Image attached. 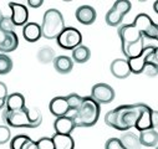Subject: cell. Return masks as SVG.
<instances>
[{"label": "cell", "mask_w": 158, "mask_h": 149, "mask_svg": "<svg viewBox=\"0 0 158 149\" xmlns=\"http://www.w3.org/2000/svg\"><path fill=\"white\" fill-rule=\"evenodd\" d=\"M66 29L65 20L62 14L57 9H49L44 14L41 30L43 36L48 40H54L61 35V32Z\"/></svg>", "instance_id": "cell-4"}, {"label": "cell", "mask_w": 158, "mask_h": 149, "mask_svg": "<svg viewBox=\"0 0 158 149\" xmlns=\"http://www.w3.org/2000/svg\"><path fill=\"white\" fill-rule=\"evenodd\" d=\"M6 37H8V32H6V31H3L2 29H0V47H2L3 44L5 42Z\"/></svg>", "instance_id": "cell-39"}, {"label": "cell", "mask_w": 158, "mask_h": 149, "mask_svg": "<svg viewBox=\"0 0 158 149\" xmlns=\"http://www.w3.org/2000/svg\"><path fill=\"white\" fill-rule=\"evenodd\" d=\"M105 149H126V148L122 145L121 140L118 138H110L105 144Z\"/></svg>", "instance_id": "cell-34"}, {"label": "cell", "mask_w": 158, "mask_h": 149, "mask_svg": "<svg viewBox=\"0 0 158 149\" xmlns=\"http://www.w3.org/2000/svg\"><path fill=\"white\" fill-rule=\"evenodd\" d=\"M8 87L4 82L0 81V109H2L6 104V98H8Z\"/></svg>", "instance_id": "cell-35"}, {"label": "cell", "mask_w": 158, "mask_h": 149, "mask_svg": "<svg viewBox=\"0 0 158 149\" xmlns=\"http://www.w3.org/2000/svg\"><path fill=\"white\" fill-rule=\"evenodd\" d=\"M66 98H67V102H69L70 108H71V115L81 107L82 101H84V97H81L80 95H77V93L67 95V96H66Z\"/></svg>", "instance_id": "cell-29"}, {"label": "cell", "mask_w": 158, "mask_h": 149, "mask_svg": "<svg viewBox=\"0 0 158 149\" xmlns=\"http://www.w3.org/2000/svg\"><path fill=\"white\" fill-rule=\"evenodd\" d=\"M153 10H154L156 14H158V0L154 2V4H153Z\"/></svg>", "instance_id": "cell-41"}, {"label": "cell", "mask_w": 158, "mask_h": 149, "mask_svg": "<svg viewBox=\"0 0 158 149\" xmlns=\"http://www.w3.org/2000/svg\"><path fill=\"white\" fill-rule=\"evenodd\" d=\"M152 113H153V109L144 104L142 106V112L139 115V118L136 123V129L138 132H143V131H147V129H151L152 128Z\"/></svg>", "instance_id": "cell-16"}, {"label": "cell", "mask_w": 158, "mask_h": 149, "mask_svg": "<svg viewBox=\"0 0 158 149\" xmlns=\"http://www.w3.org/2000/svg\"><path fill=\"white\" fill-rule=\"evenodd\" d=\"M18 45H19V37H18L16 32H15V31H9L5 42L3 44L2 47H0V54L13 52V51L16 50Z\"/></svg>", "instance_id": "cell-24"}, {"label": "cell", "mask_w": 158, "mask_h": 149, "mask_svg": "<svg viewBox=\"0 0 158 149\" xmlns=\"http://www.w3.org/2000/svg\"><path fill=\"white\" fill-rule=\"evenodd\" d=\"M14 27H15V25H14L11 18L10 16H4L2 22H0V29H2L3 31L9 32V31H14Z\"/></svg>", "instance_id": "cell-33"}, {"label": "cell", "mask_w": 158, "mask_h": 149, "mask_svg": "<svg viewBox=\"0 0 158 149\" xmlns=\"http://www.w3.org/2000/svg\"><path fill=\"white\" fill-rule=\"evenodd\" d=\"M11 139V132L8 126H0V144H5Z\"/></svg>", "instance_id": "cell-31"}, {"label": "cell", "mask_w": 158, "mask_h": 149, "mask_svg": "<svg viewBox=\"0 0 158 149\" xmlns=\"http://www.w3.org/2000/svg\"><path fill=\"white\" fill-rule=\"evenodd\" d=\"M156 40L158 41V25H157V34H156Z\"/></svg>", "instance_id": "cell-43"}, {"label": "cell", "mask_w": 158, "mask_h": 149, "mask_svg": "<svg viewBox=\"0 0 158 149\" xmlns=\"http://www.w3.org/2000/svg\"><path fill=\"white\" fill-rule=\"evenodd\" d=\"M3 118L5 123L14 128H37L43 122V116L36 109L23 108L19 111H4Z\"/></svg>", "instance_id": "cell-2"}, {"label": "cell", "mask_w": 158, "mask_h": 149, "mask_svg": "<svg viewBox=\"0 0 158 149\" xmlns=\"http://www.w3.org/2000/svg\"><path fill=\"white\" fill-rule=\"evenodd\" d=\"M23 36L29 42H36L43 36L41 25L37 22H27L25 26H23Z\"/></svg>", "instance_id": "cell-17"}, {"label": "cell", "mask_w": 158, "mask_h": 149, "mask_svg": "<svg viewBox=\"0 0 158 149\" xmlns=\"http://www.w3.org/2000/svg\"><path fill=\"white\" fill-rule=\"evenodd\" d=\"M110 71H111L113 77L120 79V80L127 79L132 73L127 58H116V60H113L111 66H110Z\"/></svg>", "instance_id": "cell-13"}, {"label": "cell", "mask_w": 158, "mask_h": 149, "mask_svg": "<svg viewBox=\"0 0 158 149\" xmlns=\"http://www.w3.org/2000/svg\"><path fill=\"white\" fill-rule=\"evenodd\" d=\"M154 47H156V46L148 45V46H146L144 51H143L139 56L133 57V58H128V63H130V67H131V72H132V73L139 74V73L143 72V68H144L146 63L151 60V57H152V55H153Z\"/></svg>", "instance_id": "cell-9"}, {"label": "cell", "mask_w": 158, "mask_h": 149, "mask_svg": "<svg viewBox=\"0 0 158 149\" xmlns=\"http://www.w3.org/2000/svg\"><path fill=\"white\" fill-rule=\"evenodd\" d=\"M54 128L57 134L71 135V133L76 128V126H75V122L71 116H64V117L56 118V121L54 123Z\"/></svg>", "instance_id": "cell-15"}, {"label": "cell", "mask_w": 158, "mask_h": 149, "mask_svg": "<svg viewBox=\"0 0 158 149\" xmlns=\"http://www.w3.org/2000/svg\"><path fill=\"white\" fill-rule=\"evenodd\" d=\"M142 73H144L146 76H148V77H154V76H157V74H158V67L154 63H152L151 61H148L146 63Z\"/></svg>", "instance_id": "cell-32"}, {"label": "cell", "mask_w": 158, "mask_h": 149, "mask_svg": "<svg viewBox=\"0 0 158 149\" xmlns=\"http://www.w3.org/2000/svg\"><path fill=\"white\" fill-rule=\"evenodd\" d=\"M152 63H154L157 67H158V46H156L154 47V51H153V55H152V57H151V60H149Z\"/></svg>", "instance_id": "cell-38"}, {"label": "cell", "mask_w": 158, "mask_h": 149, "mask_svg": "<svg viewBox=\"0 0 158 149\" xmlns=\"http://www.w3.org/2000/svg\"><path fill=\"white\" fill-rule=\"evenodd\" d=\"M90 57H91V51L85 45H80L75 50H72V60L76 63H85L90 60Z\"/></svg>", "instance_id": "cell-25"}, {"label": "cell", "mask_w": 158, "mask_h": 149, "mask_svg": "<svg viewBox=\"0 0 158 149\" xmlns=\"http://www.w3.org/2000/svg\"><path fill=\"white\" fill-rule=\"evenodd\" d=\"M5 106H6V111L23 109V108H25V97L19 92H14L8 96Z\"/></svg>", "instance_id": "cell-20"}, {"label": "cell", "mask_w": 158, "mask_h": 149, "mask_svg": "<svg viewBox=\"0 0 158 149\" xmlns=\"http://www.w3.org/2000/svg\"><path fill=\"white\" fill-rule=\"evenodd\" d=\"M51 138H52L55 149H73L75 148V140L71 135L55 133Z\"/></svg>", "instance_id": "cell-21"}, {"label": "cell", "mask_w": 158, "mask_h": 149, "mask_svg": "<svg viewBox=\"0 0 158 149\" xmlns=\"http://www.w3.org/2000/svg\"><path fill=\"white\" fill-rule=\"evenodd\" d=\"M75 16H76V20L82 24V25H91L95 22L96 20V10L90 6V5H81L76 9V13H75Z\"/></svg>", "instance_id": "cell-14"}, {"label": "cell", "mask_w": 158, "mask_h": 149, "mask_svg": "<svg viewBox=\"0 0 158 149\" xmlns=\"http://www.w3.org/2000/svg\"><path fill=\"white\" fill-rule=\"evenodd\" d=\"M35 144H36V148L37 149H55L52 138H49V137L40 138L39 140L35 142Z\"/></svg>", "instance_id": "cell-30"}, {"label": "cell", "mask_w": 158, "mask_h": 149, "mask_svg": "<svg viewBox=\"0 0 158 149\" xmlns=\"http://www.w3.org/2000/svg\"><path fill=\"white\" fill-rule=\"evenodd\" d=\"M132 8V4L128 0H117L112 8L107 11L105 20L108 26H120L123 18L130 13Z\"/></svg>", "instance_id": "cell-5"}, {"label": "cell", "mask_w": 158, "mask_h": 149, "mask_svg": "<svg viewBox=\"0 0 158 149\" xmlns=\"http://www.w3.org/2000/svg\"><path fill=\"white\" fill-rule=\"evenodd\" d=\"M156 149H158V145H157V147H156Z\"/></svg>", "instance_id": "cell-44"}, {"label": "cell", "mask_w": 158, "mask_h": 149, "mask_svg": "<svg viewBox=\"0 0 158 149\" xmlns=\"http://www.w3.org/2000/svg\"><path fill=\"white\" fill-rule=\"evenodd\" d=\"M49 109L51 112V115H54L56 118L59 117H64V116H69L71 113V108L70 104L67 102L66 96H61V97H55L50 101L49 104Z\"/></svg>", "instance_id": "cell-11"}, {"label": "cell", "mask_w": 158, "mask_h": 149, "mask_svg": "<svg viewBox=\"0 0 158 149\" xmlns=\"http://www.w3.org/2000/svg\"><path fill=\"white\" fill-rule=\"evenodd\" d=\"M55 51L51 47H43L39 50L37 52V60L43 62V63H49V62H54L55 60Z\"/></svg>", "instance_id": "cell-26"}, {"label": "cell", "mask_w": 158, "mask_h": 149, "mask_svg": "<svg viewBox=\"0 0 158 149\" xmlns=\"http://www.w3.org/2000/svg\"><path fill=\"white\" fill-rule=\"evenodd\" d=\"M120 140L126 149H139L142 145L141 140H139V135H137L132 132H128V131L125 134H122Z\"/></svg>", "instance_id": "cell-23"}, {"label": "cell", "mask_w": 158, "mask_h": 149, "mask_svg": "<svg viewBox=\"0 0 158 149\" xmlns=\"http://www.w3.org/2000/svg\"><path fill=\"white\" fill-rule=\"evenodd\" d=\"M152 128L158 132V111H153L152 113Z\"/></svg>", "instance_id": "cell-36"}, {"label": "cell", "mask_w": 158, "mask_h": 149, "mask_svg": "<svg viewBox=\"0 0 158 149\" xmlns=\"http://www.w3.org/2000/svg\"><path fill=\"white\" fill-rule=\"evenodd\" d=\"M13 70V60L5 54H0V74H8Z\"/></svg>", "instance_id": "cell-28"}, {"label": "cell", "mask_w": 158, "mask_h": 149, "mask_svg": "<svg viewBox=\"0 0 158 149\" xmlns=\"http://www.w3.org/2000/svg\"><path fill=\"white\" fill-rule=\"evenodd\" d=\"M143 103L122 104L112 111H108L105 116V123L117 131L127 132L130 128L136 127V123L142 112Z\"/></svg>", "instance_id": "cell-1"}, {"label": "cell", "mask_w": 158, "mask_h": 149, "mask_svg": "<svg viewBox=\"0 0 158 149\" xmlns=\"http://www.w3.org/2000/svg\"><path fill=\"white\" fill-rule=\"evenodd\" d=\"M121 49H122V52L123 55L128 58H133V57H137L139 56L144 49H146V45H144V39H141L138 40L137 42H133V44H127V45H121Z\"/></svg>", "instance_id": "cell-18"}, {"label": "cell", "mask_w": 158, "mask_h": 149, "mask_svg": "<svg viewBox=\"0 0 158 149\" xmlns=\"http://www.w3.org/2000/svg\"><path fill=\"white\" fill-rule=\"evenodd\" d=\"M9 8L11 10V20L15 26H25L29 20V10L25 5L19 3H9Z\"/></svg>", "instance_id": "cell-12"}, {"label": "cell", "mask_w": 158, "mask_h": 149, "mask_svg": "<svg viewBox=\"0 0 158 149\" xmlns=\"http://www.w3.org/2000/svg\"><path fill=\"white\" fill-rule=\"evenodd\" d=\"M32 139L26 135V134H19V135H15L11 140H10V149H24V147L31 142Z\"/></svg>", "instance_id": "cell-27"}, {"label": "cell", "mask_w": 158, "mask_h": 149, "mask_svg": "<svg viewBox=\"0 0 158 149\" xmlns=\"http://www.w3.org/2000/svg\"><path fill=\"white\" fill-rule=\"evenodd\" d=\"M141 144L144 147H157L158 145V132L153 128L139 132Z\"/></svg>", "instance_id": "cell-22"}, {"label": "cell", "mask_w": 158, "mask_h": 149, "mask_svg": "<svg viewBox=\"0 0 158 149\" xmlns=\"http://www.w3.org/2000/svg\"><path fill=\"white\" fill-rule=\"evenodd\" d=\"M142 31L144 37L147 39H156V34H157V24L153 22V20L149 18L147 14H138L133 21Z\"/></svg>", "instance_id": "cell-10"}, {"label": "cell", "mask_w": 158, "mask_h": 149, "mask_svg": "<svg viewBox=\"0 0 158 149\" xmlns=\"http://www.w3.org/2000/svg\"><path fill=\"white\" fill-rule=\"evenodd\" d=\"M100 113H101L100 103H97L91 96H87L84 97L81 107L69 116L72 117L76 127H92L97 123Z\"/></svg>", "instance_id": "cell-3"}, {"label": "cell", "mask_w": 158, "mask_h": 149, "mask_svg": "<svg viewBox=\"0 0 158 149\" xmlns=\"http://www.w3.org/2000/svg\"><path fill=\"white\" fill-rule=\"evenodd\" d=\"M54 67L60 74H67L73 68V60L72 57H69L65 55L56 56L54 60Z\"/></svg>", "instance_id": "cell-19"}, {"label": "cell", "mask_w": 158, "mask_h": 149, "mask_svg": "<svg viewBox=\"0 0 158 149\" xmlns=\"http://www.w3.org/2000/svg\"><path fill=\"white\" fill-rule=\"evenodd\" d=\"M118 36L121 39V45L133 44L141 39H144V35L142 34L141 29L133 24H125L118 27Z\"/></svg>", "instance_id": "cell-7"}, {"label": "cell", "mask_w": 158, "mask_h": 149, "mask_svg": "<svg viewBox=\"0 0 158 149\" xmlns=\"http://www.w3.org/2000/svg\"><path fill=\"white\" fill-rule=\"evenodd\" d=\"M97 103L107 104L114 99V90L107 83H97L91 88L90 95Z\"/></svg>", "instance_id": "cell-8"}, {"label": "cell", "mask_w": 158, "mask_h": 149, "mask_svg": "<svg viewBox=\"0 0 158 149\" xmlns=\"http://www.w3.org/2000/svg\"><path fill=\"white\" fill-rule=\"evenodd\" d=\"M3 18H4V15H3V13L0 11V22H2V20H3Z\"/></svg>", "instance_id": "cell-42"}, {"label": "cell", "mask_w": 158, "mask_h": 149, "mask_svg": "<svg viewBox=\"0 0 158 149\" xmlns=\"http://www.w3.org/2000/svg\"><path fill=\"white\" fill-rule=\"evenodd\" d=\"M44 4L43 0H27V5L30 8H40Z\"/></svg>", "instance_id": "cell-37"}, {"label": "cell", "mask_w": 158, "mask_h": 149, "mask_svg": "<svg viewBox=\"0 0 158 149\" xmlns=\"http://www.w3.org/2000/svg\"><path fill=\"white\" fill-rule=\"evenodd\" d=\"M24 149H37V148H36L35 142H34V140H31V142H29V143L24 147Z\"/></svg>", "instance_id": "cell-40"}, {"label": "cell", "mask_w": 158, "mask_h": 149, "mask_svg": "<svg viewBox=\"0 0 158 149\" xmlns=\"http://www.w3.org/2000/svg\"><path fill=\"white\" fill-rule=\"evenodd\" d=\"M56 40L60 47L65 50H75L82 42V34L75 27H66Z\"/></svg>", "instance_id": "cell-6"}]
</instances>
